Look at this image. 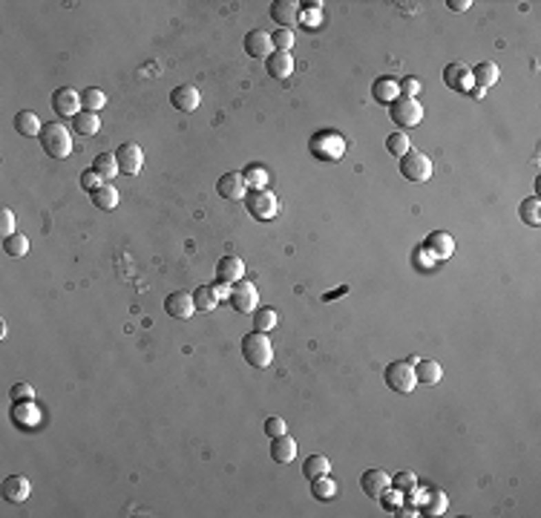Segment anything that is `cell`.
I'll list each match as a JSON object with an SVG mask.
<instances>
[{"instance_id": "obj_1", "label": "cell", "mask_w": 541, "mask_h": 518, "mask_svg": "<svg viewBox=\"0 0 541 518\" xmlns=\"http://www.w3.org/2000/svg\"><path fill=\"white\" fill-rule=\"evenodd\" d=\"M242 358L254 369H268L274 360V346L265 331H251L242 337Z\"/></svg>"}, {"instance_id": "obj_24", "label": "cell", "mask_w": 541, "mask_h": 518, "mask_svg": "<svg viewBox=\"0 0 541 518\" xmlns=\"http://www.w3.org/2000/svg\"><path fill=\"white\" fill-rule=\"evenodd\" d=\"M472 72V81H475V87L478 90H487V87H493L496 81H498V67L493 61H481L475 70H469Z\"/></svg>"}, {"instance_id": "obj_11", "label": "cell", "mask_w": 541, "mask_h": 518, "mask_svg": "<svg viewBox=\"0 0 541 518\" xmlns=\"http://www.w3.org/2000/svg\"><path fill=\"white\" fill-rule=\"evenodd\" d=\"M116 161H119V170L127 176H139L144 167V150L139 147L136 141H127L116 150Z\"/></svg>"}, {"instance_id": "obj_5", "label": "cell", "mask_w": 541, "mask_h": 518, "mask_svg": "<svg viewBox=\"0 0 541 518\" xmlns=\"http://www.w3.org/2000/svg\"><path fill=\"white\" fill-rule=\"evenodd\" d=\"M245 205H248V214L259 222H271L276 214H280V202L271 190L265 187H254L248 190V196H245Z\"/></svg>"}, {"instance_id": "obj_2", "label": "cell", "mask_w": 541, "mask_h": 518, "mask_svg": "<svg viewBox=\"0 0 541 518\" xmlns=\"http://www.w3.org/2000/svg\"><path fill=\"white\" fill-rule=\"evenodd\" d=\"M41 147L49 158H67L72 153V136L70 130L63 127L61 121H52V124H43L41 130Z\"/></svg>"}, {"instance_id": "obj_25", "label": "cell", "mask_w": 541, "mask_h": 518, "mask_svg": "<svg viewBox=\"0 0 541 518\" xmlns=\"http://www.w3.org/2000/svg\"><path fill=\"white\" fill-rule=\"evenodd\" d=\"M415 377L418 383H440V377H444V369H440V363L435 360H415Z\"/></svg>"}, {"instance_id": "obj_26", "label": "cell", "mask_w": 541, "mask_h": 518, "mask_svg": "<svg viewBox=\"0 0 541 518\" xmlns=\"http://www.w3.org/2000/svg\"><path fill=\"white\" fill-rule=\"evenodd\" d=\"M398 95H400L398 92V81H391V78H377L371 84V99L380 101V104H391Z\"/></svg>"}, {"instance_id": "obj_46", "label": "cell", "mask_w": 541, "mask_h": 518, "mask_svg": "<svg viewBox=\"0 0 541 518\" xmlns=\"http://www.w3.org/2000/svg\"><path fill=\"white\" fill-rule=\"evenodd\" d=\"M0 234H3V239L12 236V234H18V231H14V214L9 207L0 210Z\"/></svg>"}, {"instance_id": "obj_21", "label": "cell", "mask_w": 541, "mask_h": 518, "mask_svg": "<svg viewBox=\"0 0 541 518\" xmlns=\"http://www.w3.org/2000/svg\"><path fill=\"white\" fill-rule=\"evenodd\" d=\"M12 417H14V424L32 429V426L41 424V409L32 400H23V403H14V406H12Z\"/></svg>"}, {"instance_id": "obj_32", "label": "cell", "mask_w": 541, "mask_h": 518, "mask_svg": "<svg viewBox=\"0 0 541 518\" xmlns=\"http://www.w3.org/2000/svg\"><path fill=\"white\" fill-rule=\"evenodd\" d=\"M518 216H521V222H527V225H533V228H538V225H541V199L538 196L524 199L518 205Z\"/></svg>"}, {"instance_id": "obj_34", "label": "cell", "mask_w": 541, "mask_h": 518, "mask_svg": "<svg viewBox=\"0 0 541 518\" xmlns=\"http://www.w3.org/2000/svg\"><path fill=\"white\" fill-rule=\"evenodd\" d=\"M447 493L444 490H438V487H432V493L426 495V501H423V512L426 515H444L447 512Z\"/></svg>"}, {"instance_id": "obj_31", "label": "cell", "mask_w": 541, "mask_h": 518, "mask_svg": "<svg viewBox=\"0 0 541 518\" xmlns=\"http://www.w3.org/2000/svg\"><path fill=\"white\" fill-rule=\"evenodd\" d=\"M329 469H331V461L325 458V455H308L305 458V466H303V475L308 481H314L320 475H329Z\"/></svg>"}, {"instance_id": "obj_10", "label": "cell", "mask_w": 541, "mask_h": 518, "mask_svg": "<svg viewBox=\"0 0 541 518\" xmlns=\"http://www.w3.org/2000/svg\"><path fill=\"white\" fill-rule=\"evenodd\" d=\"M231 305H234L239 314L256 311V305H259V291H256V285H254V282H245V280L234 282V285H231Z\"/></svg>"}, {"instance_id": "obj_7", "label": "cell", "mask_w": 541, "mask_h": 518, "mask_svg": "<svg viewBox=\"0 0 541 518\" xmlns=\"http://www.w3.org/2000/svg\"><path fill=\"white\" fill-rule=\"evenodd\" d=\"M389 116L398 127H418L423 121V107L418 99H403V95H398V99L389 104Z\"/></svg>"}, {"instance_id": "obj_3", "label": "cell", "mask_w": 541, "mask_h": 518, "mask_svg": "<svg viewBox=\"0 0 541 518\" xmlns=\"http://www.w3.org/2000/svg\"><path fill=\"white\" fill-rule=\"evenodd\" d=\"M383 377H386V386L391 388V392H398V395H412V388L418 386L415 366L409 363V360H395V363H389L386 371H383Z\"/></svg>"}, {"instance_id": "obj_12", "label": "cell", "mask_w": 541, "mask_h": 518, "mask_svg": "<svg viewBox=\"0 0 541 518\" xmlns=\"http://www.w3.org/2000/svg\"><path fill=\"white\" fill-rule=\"evenodd\" d=\"M165 311L173 320H190L196 314L193 294H187V291H173V294H167V300H165Z\"/></svg>"}, {"instance_id": "obj_23", "label": "cell", "mask_w": 541, "mask_h": 518, "mask_svg": "<svg viewBox=\"0 0 541 518\" xmlns=\"http://www.w3.org/2000/svg\"><path fill=\"white\" fill-rule=\"evenodd\" d=\"M294 72V55L291 52H271V58H268V75H274V78H288Z\"/></svg>"}, {"instance_id": "obj_14", "label": "cell", "mask_w": 541, "mask_h": 518, "mask_svg": "<svg viewBox=\"0 0 541 518\" xmlns=\"http://www.w3.org/2000/svg\"><path fill=\"white\" fill-rule=\"evenodd\" d=\"M245 277V265H242V259L239 256H222L219 262H216V280L219 282H225V285H234V282H239Z\"/></svg>"}, {"instance_id": "obj_49", "label": "cell", "mask_w": 541, "mask_h": 518, "mask_svg": "<svg viewBox=\"0 0 541 518\" xmlns=\"http://www.w3.org/2000/svg\"><path fill=\"white\" fill-rule=\"evenodd\" d=\"M452 12H467L472 3H469V0H449V3H447Z\"/></svg>"}, {"instance_id": "obj_45", "label": "cell", "mask_w": 541, "mask_h": 518, "mask_svg": "<svg viewBox=\"0 0 541 518\" xmlns=\"http://www.w3.org/2000/svg\"><path fill=\"white\" fill-rule=\"evenodd\" d=\"M101 185H107V182H104L95 170H84V173H81V187H84V190H90V193H92V190H98Z\"/></svg>"}, {"instance_id": "obj_4", "label": "cell", "mask_w": 541, "mask_h": 518, "mask_svg": "<svg viewBox=\"0 0 541 518\" xmlns=\"http://www.w3.org/2000/svg\"><path fill=\"white\" fill-rule=\"evenodd\" d=\"M311 153H314L317 158H325V161H340L343 156H346V138H343L340 133H334V130H325V133H317L311 136Z\"/></svg>"}, {"instance_id": "obj_36", "label": "cell", "mask_w": 541, "mask_h": 518, "mask_svg": "<svg viewBox=\"0 0 541 518\" xmlns=\"http://www.w3.org/2000/svg\"><path fill=\"white\" fill-rule=\"evenodd\" d=\"M337 484L329 478V475H320V478H314L311 481V493H314V498H323V501H329V498H334L337 495Z\"/></svg>"}, {"instance_id": "obj_38", "label": "cell", "mask_w": 541, "mask_h": 518, "mask_svg": "<svg viewBox=\"0 0 541 518\" xmlns=\"http://www.w3.org/2000/svg\"><path fill=\"white\" fill-rule=\"evenodd\" d=\"M81 101H84V110H90V112H98L104 104H107V95L98 90V87H90V90H84L81 92Z\"/></svg>"}, {"instance_id": "obj_47", "label": "cell", "mask_w": 541, "mask_h": 518, "mask_svg": "<svg viewBox=\"0 0 541 518\" xmlns=\"http://www.w3.org/2000/svg\"><path fill=\"white\" fill-rule=\"evenodd\" d=\"M398 92H403V99H415V95L420 92V81L415 78H403L398 84Z\"/></svg>"}, {"instance_id": "obj_41", "label": "cell", "mask_w": 541, "mask_h": 518, "mask_svg": "<svg viewBox=\"0 0 541 518\" xmlns=\"http://www.w3.org/2000/svg\"><path fill=\"white\" fill-rule=\"evenodd\" d=\"M391 490H398L400 495H409L412 490H418V478L412 473H398L391 478Z\"/></svg>"}, {"instance_id": "obj_40", "label": "cell", "mask_w": 541, "mask_h": 518, "mask_svg": "<svg viewBox=\"0 0 541 518\" xmlns=\"http://www.w3.org/2000/svg\"><path fill=\"white\" fill-rule=\"evenodd\" d=\"M276 326V311H271V309H256L254 311V329L256 331H271Z\"/></svg>"}, {"instance_id": "obj_35", "label": "cell", "mask_w": 541, "mask_h": 518, "mask_svg": "<svg viewBox=\"0 0 541 518\" xmlns=\"http://www.w3.org/2000/svg\"><path fill=\"white\" fill-rule=\"evenodd\" d=\"M3 253L12 256V259L26 256V253H29V239H26L23 234H12V236H6V239H3Z\"/></svg>"}, {"instance_id": "obj_48", "label": "cell", "mask_w": 541, "mask_h": 518, "mask_svg": "<svg viewBox=\"0 0 541 518\" xmlns=\"http://www.w3.org/2000/svg\"><path fill=\"white\" fill-rule=\"evenodd\" d=\"M213 294H216L219 300H231V285H225V282H216V285H213Z\"/></svg>"}, {"instance_id": "obj_29", "label": "cell", "mask_w": 541, "mask_h": 518, "mask_svg": "<svg viewBox=\"0 0 541 518\" xmlns=\"http://www.w3.org/2000/svg\"><path fill=\"white\" fill-rule=\"evenodd\" d=\"M92 170L101 176L104 182H110L116 173H121V170H119V161H116V153H98V156L92 158Z\"/></svg>"}, {"instance_id": "obj_6", "label": "cell", "mask_w": 541, "mask_h": 518, "mask_svg": "<svg viewBox=\"0 0 541 518\" xmlns=\"http://www.w3.org/2000/svg\"><path fill=\"white\" fill-rule=\"evenodd\" d=\"M400 176L409 182H429L432 179V158L420 150H409L400 156Z\"/></svg>"}, {"instance_id": "obj_16", "label": "cell", "mask_w": 541, "mask_h": 518, "mask_svg": "<svg viewBox=\"0 0 541 518\" xmlns=\"http://www.w3.org/2000/svg\"><path fill=\"white\" fill-rule=\"evenodd\" d=\"M271 46H274L271 35L262 32V29H254V32L245 35V52H248L251 58H271Z\"/></svg>"}, {"instance_id": "obj_39", "label": "cell", "mask_w": 541, "mask_h": 518, "mask_svg": "<svg viewBox=\"0 0 541 518\" xmlns=\"http://www.w3.org/2000/svg\"><path fill=\"white\" fill-rule=\"evenodd\" d=\"M386 150L395 153V156H406L409 150H412V141H409L406 133H391V136H386Z\"/></svg>"}, {"instance_id": "obj_30", "label": "cell", "mask_w": 541, "mask_h": 518, "mask_svg": "<svg viewBox=\"0 0 541 518\" xmlns=\"http://www.w3.org/2000/svg\"><path fill=\"white\" fill-rule=\"evenodd\" d=\"M90 196H92V205H95L98 210H112V207L119 205V190L112 187L110 182H107V185H101L98 190H92Z\"/></svg>"}, {"instance_id": "obj_33", "label": "cell", "mask_w": 541, "mask_h": 518, "mask_svg": "<svg viewBox=\"0 0 541 518\" xmlns=\"http://www.w3.org/2000/svg\"><path fill=\"white\" fill-rule=\"evenodd\" d=\"M193 302H196V311H213L219 305V297L213 294V285H199L193 291Z\"/></svg>"}, {"instance_id": "obj_13", "label": "cell", "mask_w": 541, "mask_h": 518, "mask_svg": "<svg viewBox=\"0 0 541 518\" xmlns=\"http://www.w3.org/2000/svg\"><path fill=\"white\" fill-rule=\"evenodd\" d=\"M216 190H219V196L234 199V202H239V199L248 196V185H245L242 173H225L222 179L216 182Z\"/></svg>"}, {"instance_id": "obj_28", "label": "cell", "mask_w": 541, "mask_h": 518, "mask_svg": "<svg viewBox=\"0 0 541 518\" xmlns=\"http://www.w3.org/2000/svg\"><path fill=\"white\" fill-rule=\"evenodd\" d=\"M444 81L452 90H467L469 81H472V72L464 67V63H449V67L444 70Z\"/></svg>"}, {"instance_id": "obj_17", "label": "cell", "mask_w": 541, "mask_h": 518, "mask_svg": "<svg viewBox=\"0 0 541 518\" xmlns=\"http://www.w3.org/2000/svg\"><path fill=\"white\" fill-rule=\"evenodd\" d=\"M300 3H294V0H274L271 3V18L280 23V26H294L300 21Z\"/></svg>"}, {"instance_id": "obj_42", "label": "cell", "mask_w": 541, "mask_h": 518, "mask_svg": "<svg viewBox=\"0 0 541 518\" xmlns=\"http://www.w3.org/2000/svg\"><path fill=\"white\" fill-rule=\"evenodd\" d=\"M271 41H274V46H276L280 52H288L291 46H294V32H291V29H280V32H274Z\"/></svg>"}, {"instance_id": "obj_44", "label": "cell", "mask_w": 541, "mask_h": 518, "mask_svg": "<svg viewBox=\"0 0 541 518\" xmlns=\"http://www.w3.org/2000/svg\"><path fill=\"white\" fill-rule=\"evenodd\" d=\"M288 432V426H285V420L283 417H268L265 420V435H268V438H280V435H285Z\"/></svg>"}, {"instance_id": "obj_27", "label": "cell", "mask_w": 541, "mask_h": 518, "mask_svg": "<svg viewBox=\"0 0 541 518\" xmlns=\"http://www.w3.org/2000/svg\"><path fill=\"white\" fill-rule=\"evenodd\" d=\"M72 127L78 136H95L98 130H101V118H98V112H90V110H81L78 116L72 118Z\"/></svg>"}, {"instance_id": "obj_22", "label": "cell", "mask_w": 541, "mask_h": 518, "mask_svg": "<svg viewBox=\"0 0 541 518\" xmlns=\"http://www.w3.org/2000/svg\"><path fill=\"white\" fill-rule=\"evenodd\" d=\"M14 130H18L21 136H26V138H35V136H41L43 124H41V118L35 116V112L23 110V112H18V116H14Z\"/></svg>"}, {"instance_id": "obj_43", "label": "cell", "mask_w": 541, "mask_h": 518, "mask_svg": "<svg viewBox=\"0 0 541 518\" xmlns=\"http://www.w3.org/2000/svg\"><path fill=\"white\" fill-rule=\"evenodd\" d=\"M9 395H12L14 403H23V400H32V397H35V388H32L29 383H14Z\"/></svg>"}, {"instance_id": "obj_9", "label": "cell", "mask_w": 541, "mask_h": 518, "mask_svg": "<svg viewBox=\"0 0 541 518\" xmlns=\"http://www.w3.org/2000/svg\"><path fill=\"white\" fill-rule=\"evenodd\" d=\"M360 487H363V493H366L369 498L383 501L386 493H389V487H391V478L386 475V469L371 466V469H366V473L360 475Z\"/></svg>"}, {"instance_id": "obj_15", "label": "cell", "mask_w": 541, "mask_h": 518, "mask_svg": "<svg viewBox=\"0 0 541 518\" xmlns=\"http://www.w3.org/2000/svg\"><path fill=\"white\" fill-rule=\"evenodd\" d=\"M170 104H173L176 110H182V112H193V110H199L202 95H199V90H196V87L182 84V87H176V90L170 92Z\"/></svg>"}, {"instance_id": "obj_18", "label": "cell", "mask_w": 541, "mask_h": 518, "mask_svg": "<svg viewBox=\"0 0 541 518\" xmlns=\"http://www.w3.org/2000/svg\"><path fill=\"white\" fill-rule=\"evenodd\" d=\"M294 455H297V441L291 435H280V438H271V458L276 464H291Z\"/></svg>"}, {"instance_id": "obj_8", "label": "cell", "mask_w": 541, "mask_h": 518, "mask_svg": "<svg viewBox=\"0 0 541 518\" xmlns=\"http://www.w3.org/2000/svg\"><path fill=\"white\" fill-rule=\"evenodd\" d=\"M81 107H84V101H81V92H78V90H72V87H61V90H55V95H52V110H55L58 118H75L78 112H81Z\"/></svg>"}, {"instance_id": "obj_19", "label": "cell", "mask_w": 541, "mask_h": 518, "mask_svg": "<svg viewBox=\"0 0 541 518\" xmlns=\"http://www.w3.org/2000/svg\"><path fill=\"white\" fill-rule=\"evenodd\" d=\"M426 248L432 251L435 259H449L455 253V236H449L447 231H435L426 239Z\"/></svg>"}, {"instance_id": "obj_20", "label": "cell", "mask_w": 541, "mask_h": 518, "mask_svg": "<svg viewBox=\"0 0 541 518\" xmlns=\"http://www.w3.org/2000/svg\"><path fill=\"white\" fill-rule=\"evenodd\" d=\"M29 493H32V487H29V481L23 475H9L3 481V498L9 501V504H21V501L29 498Z\"/></svg>"}, {"instance_id": "obj_37", "label": "cell", "mask_w": 541, "mask_h": 518, "mask_svg": "<svg viewBox=\"0 0 541 518\" xmlns=\"http://www.w3.org/2000/svg\"><path fill=\"white\" fill-rule=\"evenodd\" d=\"M242 179H245V185H248V190H254V187H265L268 185V170L265 167H245L242 170Z\"/></svg>"}]
</instances>
